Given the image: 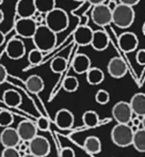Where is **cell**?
<instances>
[{
	"instance_id": "obj_34",
	"label": "cell",
	"mask_w": 145,
	"mask_h": 157,
	"mask_svg": "<svg viewBox=\"0 0 145 157\" xmlns=\"http://www.w3.org/2000/svg\"><path fill=\"white\" fill-rule=\"evenodd\" d=\"M29 145L30 142H28V141H20V143L17 145L16 149L20 152L21 155H25V154L29 153Z\"/></svg>"
},
{
	"instance_id": "obj_31",
	"label": "cell",
	"mask_w": 145,
	"mask_h": 157,
	"mask_svg": "<svg viewBox=\"0 0 145 157\" xmlns=\"http://www.w3.org/2000/svg\"><path fill=\"white\" fill-rule=\"evenodd\" d=\"M95 101L99 105H106L110 101V94L108 91L104 89H100L96 92L95 94Z\"/></svg>"
},
{
	"instance_id": "obj_15",
	"label": "cell",
	"mask_w": 145,
	"mask_h": 157,
	"mask_svg": "<svg viewBox=\"0 0 145 157\" xmlns=\"http://www.w3.org/2000/svg\"><path fill=\"white\" fill-rule=\"evenodd\" d=\"M75 122V117L74 113L69 109H60L57 111L56 117H54V123L60 129L66 130L72 127Z\"/></svg>"
},
{
	"instance_id": "obj_43",
	"label": "cell",
	"mask_w": 145,
	"mask_h": 157,
	"mask_svg": "<svg viewBox=\"0 0 145 157\" xmlns=\"http://www.w3.org/2000/svg\"><path fill=\"white\" fill-rule=\"evenodd\" d=\"M142 32H143V34H144V36H145V21H144L143 26H142Z\"/></svg>"
},
{
	"instance_id": "obj_44",
	"label": "cell",
	"mask_w": 145,
	"mask_h": 157,
	"mask_svg": "<svg viewBox=\"0 0 145 157\" xmlns=\"http://www.w3.org/2000/svg\"><path fill=\"white\" fill-rule=\"evenodd\" d=\"M74 1H77V2H81V1H84V0H74Z\"/></svg>"
},
{
	"instance_id": "obj_22",
	"label": "cell",
	"mask_w": 145,
	"mask_h": 157,
	"mask_svg": "<svg viewBox=\"0 0 145 157\" xmlns=\"http://www.w3.org/2000/svg\"><path fill=\"white\" fill-rule=\"evenodd\" d=\"M83 147L90 154H99L102 152V141L96 136H89L85 138Z\"/></svg>"
},
{
	"instance_id": "obj_37",
	"label": "cell",
	"mask_w": 145,
	"mask_h": 157,
	"mask_svg": "<svg viewBox=\"0 0 145 157\" xmlns=\"http://www.w3.org/2000/svg\"><path fill=\"white\" fill-rule=\"evenodd\" d=\"M8 78V70L6 68V66L3 64L0 65V82L3 83Z\"/></svg>"
},
{
	"instance_id": "obj_23",
	"label": "cell",
	"mask_w": 145,
	"mask_h": 157,
	"mask_svg": "<svg viewBox=\"0 0 145 157\" xmlns=\"http://www.w3.org/2000/svg\"><path fill=\"white\" fill-rule=\"evenodd\" d=\"M85 76H87V83L91 86L100 85L105 79L104 72L98 67H91L89 70V72L85 74Z\"/></svg>"
},
{
	"instance_id": "obj_5",
	"label": "cell",
	"mask_w": 145,
	"mask_h": 157,
	"mask_svg": "<svg viewBox=\"0 0 145 157\" xmlns=\"http://www.w3.org/2000/svg\"><path fill=\"white\" fill-rule=\"evenodd\" d=\"M112 117L116 124H130L133 119V111L130 104L125 101H120L112 108Z\"/></svg>"
},
{
	"instance_id": "obj_24",
	"label": "cell",
	"mask_w": 145,
	"mask_h": 157,
	"mask_svg": "<svg viewBox=\"0 0 145 157\" xmlns=\"http://www.w3.org/2000/svg\"><path fill=\"white\" fill-rule=\"evenodd\" d=\"M34 1H35L36 10L39 14L47 15L57 8L56 0H34Z\"/></svg>"
},
{
	"instance_id": "obj_21",
	"label": "cell",
	"mask_w": 145,
	"mask_h": 157,
	"mask_svg": "<svg viewBox=\"0 0 145 157\" xmlns=\"http://www.w3.org/2000/svg\"><path fill=\"white\" fill-rule=\"evenodd\" d=\"M25 85L26 88L33 94L41 93L44 90V88H45V83H44L43 78L41 76H39V75H31V76H29L27 78V80H26Z\"/></svg>"
},
{
	"instance_id": "obj_6",
	"label": "cell",
	"mask_w": 145,
	"mask_h": 157,
	"mask_svg": "<svg viewBox=\"0 0 145 157\" xmlns=\"http://www.w3.org/2000/svg\"><path fill=\"white\" fill-rule=\"evenodd\" d=\"M112 13L113 11L106 4L93 6L91 12V18L95 25L105 27L112 23Z\"/></svg>"
},
{
	"instance_id": "obj_2",
	"label": "cell",
	"mask_w": 145,
	"mask_h": 157,
	"mask_svg": "<svg viewBox=\"0 0 145 157\" xmlns=\"http://www.w3.org/2000/svg\"><path fill=\"white\" fill-rule=\"evenodd\" d=\"M136 18V12L132 6L118 3L112 13V23L121 29L129 28Z\"/></svg>"
},
{
	"instance_id": "obj_17",
	"label": "cell",
	"mask_w": 145,
	"mask_h": 157,
	"mask_svg": "<svg viewBox=\"0 0 145 157\" xmlns=\"http://www.w3.org/2000/svg\"><path fill=\"white\" fill-rule=\"evenodd\" d=\"M72 67L76 74H87L91 66V59L84 54H78L72 60Z\"/></svg>"
},
{
	"instance_id": "obj_33",
	"label": "cell",
	"mask_w": 145,
	"mask_h": 157,
	"mask_svg": "<svg viewBox=\"0 0 145 157\" xmlns=\"http://www.w3.org/2000/svg\"><path fill=\"white\" fill-rule=\"evenodd\" d=\"M35 124L37 129L42 130V132H47L49 128V121L46 117H39L35 121Z\"/></svg>"
},
{
	"instance_id": "obj_8",
	"label": "cell",
	"mask_w": 145,
	"mask_h": 157,
	"mask_svg": "<svg viewBox=\"0 0 145 157\" xmlns=\"http://www.w3.org/2000/svg\"><path fill=\"white\" fill-rule=\"evenodd\" d=\"M50 143L47 138L43 136H37L30 141L29 153L36 157H47L50 154Z\"/></svg>"
},
{
	"instance_id": "obj_16",
	"label": "cell",
	"mask_w": 145,
	"mask_h": 157,
	"mask_svg": "<svg viewBox=\"0 0 145 157\" xmlns=\"http://www.w3.org/2000/svg\"><path fill=\"white\" fill-rule=\"evenodd\" d=\"M94 31L89 26H79L74 32V41L79 46L91 45Z\"/></svg>"
},
{
	"instance_id": "obj_11",
	"label": "cell",
	"mask_w": 145,
	"mask_h": 157,
	"mask_svg": "<svg viewBox=\"0 0 145 157\" xmlns=\"http://www.w3.org/2000/svg\"><path fill=\"white\" fill-rule=\"evenodd\" d=\"M16 128L21 141L30 142L32 139H34L37 136V130L39 129L36 127V124L29 120H24L19 122Z\"/></svg>"
},
{
	"instance_id": "obj_19",
	"label": "cell",
	"mask_w": 145,
	"mask_h": 157,
	"mask_svg": "<svg viewBox=\"0 0 145 157\" xmlns=\"http://www.w3.org/2000/svg\"><path fill=\"white\" fill-rule=\"evenodd\" d=\"M91 46L93 47V49L97 50V52H104L109 46L108 34L104 30H96V31H94Z\"/></svg>"
},
{
	"instance_id": "obj_4",
	"label": "cell",
	"mask_w": 145,
	"mask_h": 157,
	"mask_svg": "<svg viewBox=\"0 0 145 157\" xmlns=\"http://www.w3.org/2000/svg\"><path fill=\"white\" fill-rule=\"evenodd\" d=\"M133 136L135 132L129 124H116L111 130L112 142L120 147H127L129 145H132Z\"/></svg>"
},
{
	"instance_id": "obj_14",
	"label": "cell",
	"mask_w": 145,
	"mask_h": 157,
	"mask_svg": "<svg viewBox=\"0 0 145 157\" xmlns=\"http://www.w3.org/2000/svg\"><path fill=\"white\" fill-rule=\"evenodd\" d=\"M37 12L34 0H19L16 4V14L19 18H33Z\"/></svg>"
},
{
	"instance_id": "obj_40",
	"label": "cell",
	"mask_w": 145,
	"mask_h": 157,
	"mask_svg": "<svg viewBox=\"0 0 145 157\" xmlns=\"http://www.w3.org/2000/svg\"><path fill=\"white\" fill-rule=\"evenodd\" d=\"M108 6H109L110 9H111L112 11H113L114 9H115L116 6H117V4H116V2H114V1H110V3H109Z\"/></svg>"
},
{
	"instance_id": "obj_18",
	"label": "cell",
	"mask_w": 145,
	"mask_h": 157,
	"mask_svg": "<svg viewBox=\"0 0 145 157\" xmlns=\"http://www.w3.org/2000/svg\"><path fill=\"white\" fill-rule=\"evenodd\" d=\"M129 104H130L133 114L140 118L145 117V93H142V92L136 93L131 97Z\"/></svg>"
},
{
	"instance_id": "obj_38",
	"label": "cell",
	"mask_w": 145,
	"mask_h": 157,
	"mask_svg": "<svg viewBox=\"0 0 145 157\" xmlns=\"http://www.w3.org/2000/svg\"><path fill=\"white\" fill-rule=\"evenodd\" d=\"M139 2H140V0H120V3L126 4V6H132V8L135 6H137Z\"/></svg>"
},
{
	"instance_id": "obj_20",
	"label": "cell",
	"mask_w": 145,
	"mask_h": 157,
	"mask_svg": "<svg viewBox=\"0 0 145 157\" xmlns=\"http://www.w3.org/2000/svg\"><path fill=\"white\" fill-rule=\"evenodd\" d=\"M2 101L8 107L11 108H17L21 105L23 103V96L20 95L19 92H17L14 89H9L4 91L3 96H2Z\"/></svg>"
},
{
	"instance_id": "obj_32",
	"label": "cell",
	"mask_w": 145,
	"mask_h": 157,
	"mask_svg": "<svg viewBox=\"0 0 145 157\" xmlns=\"http://www.w3.org/2000/svg\"><path fill=\"white\" fill-rule=\"evenodd\" d=\"M1 157H23L16 147H4L1 152Z\"/></svg>"
},
{
	"instance_id": "obj_25",
	"label": "cell",
	"mask_w": 145,
	"mask_h": 157,
	"mask_svg": "<svg viewBox=\"0 0 145 157\" xmlns=\"http://www.w3.org/2000/svg\"><path fill=\"white\" fill-rule=\"evenodd\" d=\"M82 121H83V124L89 128L96 127V126L99 124L98 114L96 113V111H94V110H87V111L82 114Z\"/></svg>"
},
{
	"instance_id": "obj_26",
	"label": "cell",
	"mask_w": 145,
	"mask_h": 157,
	"mask_svg": "<svg viewBox=\"0 0 145 157\" xmlns=\"http://www.w3.org/2000/svg\"><path fill=\"white\" fill-rule=\"evenodd\" d=\"M132 145L138 152L145 153V129L141 128L135 132Z\"/></svg>"
},
{
	"instance_id": "obj_36",
	"label": "cell",
	"mask_w": 145,
	"mask_h": 157,
	"mask_svg": "<svg viewBox=\"0 0 145 157\" xmlns=\"http://www.w3.org/2000/svg\"><path fill=\"white\" fill-rule=\"evenodd\" d=\"M61 157H76V154L72 147H64L61 151Z\"/></svg>"
},
{
	"instance_id": "obj_13",
	"label": "cell",
	"mask_w": 145,
	"mask_h": 157,
	"mask_svg": "<svg viewBox=\"0 0 145 157\" xmlns=\"http://www.w3.org/2000/svg\"><path fill=\"white\" fill-rule=\"evenodd\" d=\"M0 141L3 147H17L20 143L21 139L17 132V128L8 127L3 128L1 135H0Z\"/></svg>"
},
{
	"instance_id": "obj_12",
	"label": "cell",
	"mask_w": 145,
	"mask_h": 157,
	"mask_svg": "<svg viewBox=\"0 0 145 157\" xmlns=\"http://www.w3.org/2000/svg\"><path fill=\"white\" fill-rule=\"evenodd\" d=\"M107 70L111 77L115 79H120L126 75L127 73V66L125 64V61L120 57H113L110 59L107 65Z\"/></svg>"
},
{
	"instance_id": "obj_9",
	"label": "cell",
	"mask_w": 145,
	"mask_h": 157,
	"mask_svg": "<svg viewBox=\"0 0 145 157\" xmlns=\"http://www.w3.org/2000/svg\"><path fill=\"white\" fill-rule=\"evenodd\" d=\"M6 55L11 60H19L26 55V45L20 39H11L6 45Z\"/></svg>"
},
{
	"instance_id": "obj_42",
	"label": "cell",
	"mask_w": 145,
	"mask_h": 157,
	"mask_svg": "<svg viewBox=\"0 0 145 157\" xmlns=\"http://www.w3.org/2000/svg\"><path fill=\"white\" fill-rule=\"evenodd\" d=\"M142 128L145 129V117H143V120H142Z\"/></svg>"
},
{
	"instance_id": "obj_39",
	"label": "cell",
	"mask_w": 145,
	"mask_h": 157,
	"mask_svg": "<svg viewBox=\"0 0 145 157\" xmlns=\"http://www.w3.org/2000/svg\"><path fill=\"white\" fill-rule=\"evenodd\" d=\"M87 1L93 6H99V4H104L106 0H87Z\"/></svg>"
},
{
	"instance_id": "obj_10",
	"label": "cell",
	"mask_w": 145,
	"mask_h": 157,
	"mask_svg": "<svg viewBox=\"0 0 145 157\" xmlns=\"http://www.w3.org/2000/svg\"><path fill=\"white\" fill-rule=\"evenodd\" d=\"M118 47L124 52H132L139 45V39L133 32H123L117 40Z\"/></svg>"
},
{
	"instance_id": "obj_35",
	"label": "cell",
	"mask_w": 145,
	"mask_h": 157,
	"mask_svg": "<svg viewBox=\"0 0 145 157\" xmlns=\"http://www.w3.org/2000/svg\"><path fill=\"white\" fill-rule=\"evenodd\" d=\"M136 60L140 65H145V49L142 48V49L138 50L137 55H136Z\"/></svg>"
},
{
	"instance_id": "obj_28",
	"label": "cell",
	"mask_w": 145,
	"mask_h": 157,
	"mask_svg": "<svg viewBox=\"0 0 145 157\" xmlns=\"http://www.w3.org/2000/svg\"><path fill=\"white\" fill-rule=\"evenodd\" d=\"M62 88L64 91L69 92V93H72L76 92L79 88V81L75 76H67L63 81Z\"/></svg>"
},
{
	"instance_id": "obj_41",
	"label": "cell",
	"mask_w": 145,
	"mask_h": 157,
	"mask_svg": "<svg viewBox=\"0 0 145 157\" xmlns=\"http://www.w3.org/2000/svg\"><path fill=\"white\" fill-rule=\"evenodd\" d=\"M23 157H36V156L32 155L31 153H28V154H25V155H23Z\"/></svg>"
},
{
	"instance_id": "obj_7",
	"label": "cell",
	"mask_w": 145,
	"mask_h": 157,
	"mask_svg": "<svg viewBox=\"0 0 145 157\" xmlns=\"http://www.w3.org/2000/svg\"><path fill=\"white\" fill-rule=\"evenodd\" d=\"M39 25L33 18H19L15 23L14 30L23 39H32L35 34Z\"/></svg>"
},
{
	"instance_id": "obj_29",
	"label": "cell",
	"mask_w": 145,
	"mask_h": 157,
	"mask_svg": "<svg viewBox=\"0 0 145 157\" xmlns=\"http://www.w3.org/2000/svg\"><path fill=\"white\" fill-rule=\"evenodd\" d=\"M14 122V116L12 114V112L8 111V110H1L0 113V125L3 128H8Z\"/></svg>"
},
{
	"instance_id": "obj_3",
	"label": "cell",
	"mask_w": 145,
	"mask_h": 157,
	"mask_svg": "<svg viewBox=\"0 0 145 157\" xmlns=\"http://www.w3.org/2000/svg\"><path fill=\"white\" fill-rule=\"evenodd\" d=\"M69 18L66 11L58 6L46 15L45 25L57 34L64 31L69 27Z\"/></svg>"
},
{
	"instance_id": "obj_27",
	"label": "cell",
	"mask_w": 145,
	"mask_h": 157,
	"mask_svg": "<svg viewBox=\"0 0 145 157\" xmlns=\"http://www.w3.org/2000/svg\"><path fill=\"white\" fill-rule=\"evenodd\" d=\"M66 65H67V61L63 57H56L50 62V68L56 74H62L65 71V68H66Z\"/></svg>"
},
{
	"instance_id": "obj_1",
	"label": "cell",
	"mask_w": 145,
	"mask_h": 157,
	"mask_svg": "<svg viewBox=\"0 0 145 157\" xmlns=\"http://www.w3.org/2000/svg\"><path fill=\"white\" fill-rule=\"evenodd\" d=\"M32 41L36 49L42 52H50L57 44V33L50 30L46 25H39Z\"/></svg>"
},
{
	"instance_id": "obj_30",
	"label": "cell",
	"mask_w": 145,
	"mask_h": 157,
	"mask_svg": "<svg viewBox=\"0 0 145 157\" xmlns=\"http://www.w3.org/2000/svg\"><path fill=\"white\" fill-rule=\"evenodd\" d=\"M28 61L31 65H39L43 61V52L36 48L30 50L28 54Z\"/></svg>"
}]
</instances>
